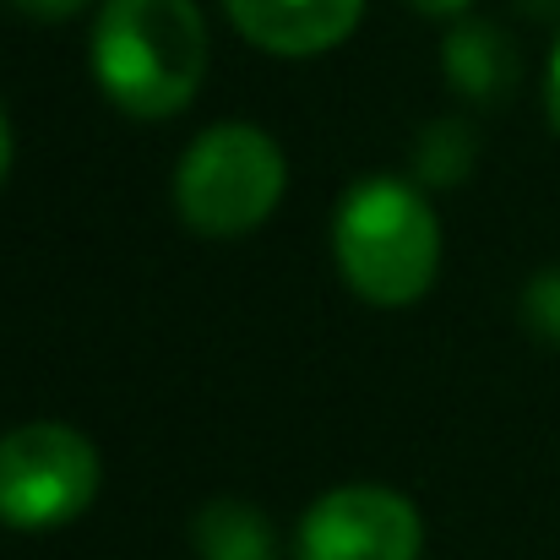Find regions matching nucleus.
<instances>
[{"label": "nucleus", "instance_id": "obj_1", "mask_svg": "<svg viewBox=\"0 0 560 560\" xmlns=\"http://www.w3.org/2000/svg\"><path fill=\"white\" fill-rule=\"evenodd\" d=\"M93 77L131 120L180 115L207 77V22L196 0H104Z\"/></svg>", "mask_w": 560, "mask_h": 560}, {"label": "nucleus", "instance_id": "obj_2", "mask_svg": "<svg viewBox=\"0 0 560 560\" xmlns=\"http://www.w3.org/2000/svg\"><path fill=\"white\" fill-rule=\"evenodd\" d=\"M332 250L360 300L381 311L413 305L441 272V223L435 207L402 180H360L338 201Z\"/></svg>", "mask_w": 560, "mask_h": 560}, {"label": "nucleus", "instance_id": "obj_3", "mask_svg": "<svg viewBox=\"0 0 560 560\" xmlns=\"http://www.w3.org/2000/svg\"><path fill=\"white\" fill-rule=\"evenodd\" d=\"M283 186H289L283 148L261 126L223 120L186 148L175 170V207L196 234L229 240L267 223L272 207L283 201Z\"/></svg>", "mask_w": 560, "mask_h": 560}, {"label": "nucleus", "instance_id": "obj_4", "mask_svg": "<svg viewBox=\"0 0 560 560\" xmlns=\"http://www.w3.org/2000/svg\"><path fill=\"white\" fill-rule=\"evenodd\" d=\"M98 446L55 419H33L0 435V523L22 534L77 523L98 495Z\"/></svg>", "mask_w": 560, "mask_h": 560}, {"label": "nucleus", "instance_id": "obj_5", "mask_svg": "<svg viewBox=\"0 0 560 560\" xmlns=\"http://www.w3.org/2000/svg\"><path fill=\"white\" fill-rule=\"evenodd\" d=\"M424 523L408 495L386 485H343L300 523V560H419Z\"/></svg>", "mask_w": 560, "mask_h": 560}, {"label": "nucleus", "instance_id": "obj_6", "mask_svg": "<svg viewBox=\"0 0 560 560\" xmlns=\"http://www.w3.org/2000/svg\"><path fill=\"white\" fill-rule=\"evenodd\" d=\"M229 22L267 55H322L338 49L354 27L365 0H223Z\"/></svg>", "mask_w": 560, "mask_h": 560}, {"label": "nucleus", "instance_id": "obj_7", "mask_svg": "<svg viewBox=\"0 0 560 560\" xmlns=\"http://www.w3.org/2000/svg\"><path fill=\"white\" fill-rule=\"evenodd\" d=\"M441 60H446V77H452L468 98H501V93L517 82V49H512V38H506L501 27H490V22H463V27H452Z\"/></svg>", "mask_w": 560, "mask_h": 560}, {"label": "nucleus", "instance_id": "obj_8", "mask_svg": "<svg viewBox=\"0 0 560 560\" xmlns=\"http://www.w3.org/2000/svg\"><path fill=\"white\" fill-rule=\"evenodd\" d=\"M190 539H196V556L201 560H272L278 556L272 523L250 501H207L196 512Z\"/></svg>", "mask_w": 560, "mask_h": 560}, {"label": "nucleus", "instance_id": "obj_9", "mask_svg": "<svg viewBox=\"0 0 560 560\" xmlns=\"http://www.w3.org/2000/svg\"><path fill=\"white\" fill-rule=\"evenodd\" d=\"M413 164H419V180H430V186H452V180H463L468 164H474V131L457 126V120H435V126L424 131Z\"/></svg>", "mask_w": 560, "mask_h": 560}, {"label": "nucleus", "instance_id": "obj_10", "mask_svg": "<svg viewBox=\"0 0 560 560\" xmlns=\"http://www.w3.org/2000/svg\"><path fill=\"white\" fill-rule=\"evenodd\" d=\"M523 322H528L545 343H560V267L539 272V278L523 289Z\"/></svg>", "mask_w": 560, "mask_h": 560}, {"label": "nucleus", "instance_id": "obj_11", "mask_svg": "<svg viewBox=\"0 0 560 560\" xmlns=\"http://www.w3.org/2000/svg\"><path fill=\"white\" fill-rule=\"evenodd\" d=\"M22 16H33V22H66V16H77L88 0H11Z\"/></svg>", "mask_w": 560, "mask_h": 560}, {"label": "nucleus", "instance_id": "obj_12", "mask_svg": "<svg viewBox=\"0 0 560 560\" xmlns=\"http://www.w3.org/2000/svg\"><path fill=\"white\" fill-rule=\"evenodd\" d=\"M545 109H550V126L560 131V44L550 55V77H545Z\"/></svg>", "mask_w": 560, "mask_h": 560}, {"label": "nucleus", "instance_id": "obj_13", "mask_svg": "<svg viewBox=\"0 0 560 560\" xmlns=\"http://www.w3.org/2000/svg\"><path fill=\"white\" fill-rule=\"evenodd\" d=\"M408 5H419L424 16H457L468 0H408Z\"/></svg>", "mask_w": 560, "mask_h": 560}, {"label": "nucleus", "instance_id": "obj_14", "mask_svg": "<svg viewBox=\"0 0 560 560\" xmlns=\"http://www.w3.org/2000/svg\"><path fill=\"white\" fill-rule=\"evenodd\" d=\"M11 170V126H5V109H0V180Z\"/></svg>", "mask_w": 560, "mask_h": 560}]
</instances>
